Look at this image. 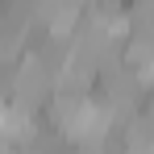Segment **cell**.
<instances>
[{
  "label": "cell",
  "instance_id": "obj_1",
  "mask_svg": "<svg viewBox=\"0 0 154 154\" xmlns=\"http://www.w3.org/2000/svg\"><path fill=\"white\" fill-rule=\"evenodd\" d=\"M8 100L17 104V108H25V112H38V108H46V100L54 96V71L38 58V54L21 50V58L13 63V71H8Z\"/></svg>",
  "mask_w": 154,
  "mask_h": 154
}]
</instances>
